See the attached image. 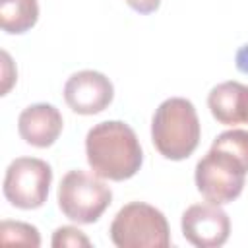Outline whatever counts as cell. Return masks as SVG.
Masks as SVG:
<instances>
[{
	"instance_id": "4",
	"label": "cell",
	"mask_w": 248,
	"mask_h": 248,
	"mask_svg": "<svg viewBox=\"0 0 248 248\" xmlns=\"http://www.w3.org/2000/svg\"><path fill=\"white\" fill-rule=\"evenodd\" d=\"M248 169L232 153L209 147V151L196 165V186L198 192L209 203H229L242 194Z\"/></svg>"
},
{
	"instance_id": "5",
	"label": "cell",
	"mask_w": 248,
	"mask_h": 248,
	"mask_svg": "<svg viewBox=\"0 0 248 248\" xmlns=\"http://www.w3.org/2000/svg\"><path fill=\"white\" fill-rule=\"evenodd\" d=\"M110 202L112 192L97 174L93 176L83 170H70L60 180L58 207L70 221L78 225L95 223Z\"/></svg>"
},
{
	"instance_id": "10",
	"label": "cell",
	"mask_w": 248,
	"mask_h": 248,
	"mask_svg": "<svg viewBox=\"0 0 248 248\" xmlns=\"http://www.w3.org/2000/svg\"><path fill=\"white\" fill-rule=\"evenodd\" d=\"M248 85L240 81H223L215 85L207 95V107L219 124L234 126L244 124L246 118Z\"/></svg>"
},
{
	"instance_id": "13",
	"label": "cell",
	"mask_w": 248,
	"mask_h": 248,
	"mask_svg": "<svg viewBox=\"0 0 248 248\" xmlns=\"http://www.w3.org/2000/svg\"><path fill=\"white\" fill-rule=\"evenodd\" d=\"M211 147H219V149L232 153L248 169V130H238V128L227 130L213 140Z\"/></svg>"
},
{
	"instance_id": "16",
	"label": "cell",
	"mask_w": 248,
	"mask_h": 248,
	"mask_svg": "<svg viewBox=\"0 0 248 248\" xmlns=\"http://www.w3.org/2000/svg\"><path fill=\"white\" fill-rule=\"evenodd\" d=\"M244 124H248V101H246V118H244Z\"/></svg>"
},
{
	"instance_id": "12",
	"label": "cell",
	"mask_w": 248,
	"mask_h": 248,
	"mask_svg": "<svg viewBox=\"0 0 248 248\" xmlns=\"http://www.w3.org/2000/svg\"><path fill=\"white\" fill-rule=\"evenodd\" d=\"M0 240H2V244H25V246L41 244L37 227L29 225V223H21V221H2Z\"/></svg>"
},
{
	"instance_id": "9",
	"label": "cell",
	"mask_w": 248,
	"mask_h": 248,
	"mask_svg": "<svg viewBox=\"0 0 248 248\" xmlns=\"http://www.w3.org/2000/svg\"><path fill=\"white\" fill-rule=\"evenodd\" d=\"M64 120L56 107L48 103H35L21 110L17 118L19 136L33 147H50L60 132Z\"/></svg>"
},
{
	"instance_id": "6",
	"label": "cell",
	"mask_w": 248,
	"mask_h": 248,
	"mask_svg": "<svg viewBox=\"0 0 248 248\" xmlns=\"http://www.w3.org/2000/svg\"><path fill=\"white\" fill-rule=\"evenodd\" d=\"M52 182V169L37 157L14 159L4 176V196L19 209H37L46 202Z\"/></svg>"
},
{
	"instance_id": "3",
	"label": "cell",
	"mask_w": 248,
	"mask_h": 248,
	"mask_svg": "<svg viewBox=\"0 0 248 248\" xmlns=\"http://www.w3.org/2000/svg\"><path fill=\"white\" fill-rule=\"evenodd\" d=\"M110 240L118 248H167L170 231L167 217L145 202L126 203L110 223Z\"/></svg>"
},
{
	"instance_id": "15",
	"label": "cell",
	"mask_w": 248,
	"mask_h": 248,
	"mask_svg": "<svg viewBox=\"0 0 248 248\" xmlns=\"http://www.w3.org/2000/svg\"><path fill=\"white\" fill-rule=\"evenodd\" d=\"M126 4L140 14H151L159 8L161 0H126Z\"/></svg>"
},
{
	"instance_id": "14",
	"label": "cell",
	"mask_w": 248,
	"mask_h": 248,
	"mask_svg": "<svg viewBox=\"0 0 248 248\" xmlns=\"http://www.w3.org/2000/svg\"><path fill=\"white\" fill-rule=\"evenodd\" d=\"M52 246L62 248V246H91L89 238L76 227H60L52 234Z\"/></svg>"
},
{
	"instance_id": "11",
	"label": "cell",
	"mask_w": 248,
	"mask_h": 248,
	"mask_svg": "<svg viewBox=\"0 0 248 248\" xmlns=\"http://www.w3.org/2000/svg\"><path fill=\"white\" fill-rule=\"evenodd\" d=\"M39 19L37 0H0V23L6 33H25Z\"/></svg>"
},
{
	"instance_id": "2",
	"label": "cell",
	"mask_w": 248,
	"mask_h": 248,
	"mask_svg": "<svg viewBox=\"0 0 248 248\" xmlns=\"http://www.w3.org/2000/svg\"><path fill=\"white\" fill-rule=\"evenodd\" d=\"M202 128L196 107L184 97L165 99L151 120V141L155 149L170 161L190 157L200 143Z\"/></svg>"
},
{
	"instance_id": "7",
	"label": "cell",
	"mask_w": 248,
	"mask_h": 248,
	"mask_svg": "<svg viewBox=\"0 0 248 248\" xmlns=\"http://www.w3.org/2000/svg\"><path fill=\"white\" fill-rule=\"evenodd\" d=\"M182 234L198 248H219L231 234V219L217 203H194L182 213Z\"/></svg>"
},
{
	"instance_id": "1",
	"label": "cell",
	"mask_w": 248,
	"mask_h": 248,
	"mask_svg": "<svg viewBox=\"0 0 248 248\" xmlns=\"http://www.w3.org/2000/svg\"><path fill=\"white\" fill-rule=\"evenodd\" d=\"M85 155L93 174L116 182L132 178L143 163L136 132L120 120L95 124L85 138Z\"/></svg>"
},
{
	"instance_id": "8",
	"label": "cell",
	"mask_w": 248,
	"mask_h": 248,
	"mask_svg": "<svg viewBox=\"0 0 248 248\" xmlns=\"http://www.w3.org/2000/svg\"><path fill=\"white\" fill-rule=\"evenodd\" d=\"M114 97L110 79L95 70H81L68 78L64 85V101L78 114H97L105 110Z\"/></svg>"
}]
</instances>
